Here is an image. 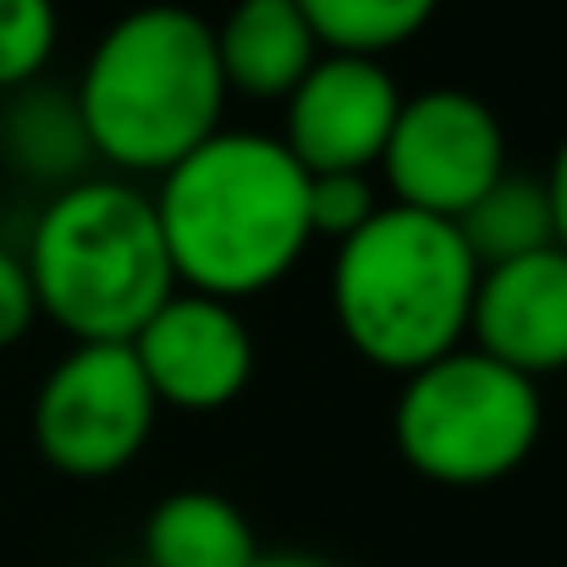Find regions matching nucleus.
<instances>
[{
  "label": "nucleus",
  "instance_id": "0eeeda50",
  "mask_svg": "<svg viewBox=\"0 0 567 567\" xmlns=\"http://www.w3.org/2000/svg\"><path fill=\"white\" fill-rule=\"evenodd\" d=\"M385 204L424 209L457 220L480 193L507 172V127L468 89H424L402 94L396 127L380 155Z\"/></svg>",
  "mask_w": 567,
  "mask_h": 567
},
{
  "label": "nucleus",
  "instance_id": "f257e3e1",
  "mask_svg": "<svg viewBox=\"0 0 567 567\" xmlns=\"http://www.w3.org/2000/svg\"><path fill=\"white\" fill-rule=\"evenodd\" d=\"M155 220L177 287L204 298H259L281 287L309 237V172L276 133L220 127L155 177Z\"/></svg>",
  "mask_w": 567,
  "mask_h": 567
},
{
  "label": "nucleus",
  "instance_id": "9d476101",
  "mask_svg": "<svg viewBox=\"0 0 567 567\" xmlns=\"http://www.w3.org/2000/svg\"><path fill=\"white\" fill-rule=\"evenodd\" d=\"M468 348L529 380L567 370V254L551 243L540 254L485 265L468 309Z\"/></svg>",
  "mask_w": 567,
  "mask_h": 567
},
{
  "label": "nucleus",
  "instance_id": "ddd939ff",
  "mask_svg": "<svg viewBox=\"0 0 567 567\" xmlns=\"http://www.w3.org/2000/svg\"><path fill=\"white\" fill-rule=\"evenodd\" d=\"M254 557H259V535L248 513L220 491H172L144 518L150 567H248Z\"/></svg>",
  "mask_w": 567,
  "mask_h": 567
},
{
  "label": "nucleus",
  "instance_id": "f03ea898",
  "mask_svg": "<svg viewBox=\"0 0 567 567\" xmlns=\"http://www.w3.org/2000/svg\"><path fill=\"white\" fill-rule=\"evenodd\" d=\"M72 100L111 177L172 172L226 122L215 22L177 0L133 6L94 39Z\"/></svg>",
  "mask_w": 567,
  "mask_h": 567
},
{
  "label": "nucleus",
  "instance_id": "9b49d317",
  "mask_svg": "<svg viewBox=\"0 0 567 567\" xmlns=\"http://www.w3.org/2000/svg\"><path fill=\"white\" fill-rule=\"evenodd\" d=\"M215 55H220L226 94H248L270 105L287 100L326 50L303 22L298 0H231V11L215 22Z\"/></svg>",
  "mask_w": 567,
  "mask_h": 567
},
{
  "label": "nucleus",
  "instance_id": "1a4fd4ad",
  "mask_svg": "<svg viewBox=\"0 0 567 567\" xmlns=\"http://www.w3.org/2000/svg\"><path fill=\"white\" fill-rule=\"evenodd\" d=\"M402 89L391 66L375 55H337L326 50L303 83L281 100V144L309 172H375L385 138L396 127Z\"/></svg>",
  "mask_w": 567,
  "mask_h": 567
},
{
  "label": "nucleus",
  "instance_id": "aec40b11",
  "mask_svg": "<svg viewBox=\"0 0 567 567\" xmlns=\"http://www.w3.org/2000/svg\"><path fill=\"white\" fill-rule=\"evenodd\" d=\"M248 567H331L320 563V557H303V551H259Z\"/></svg>",
  "mask_w": 567,
  "mask_h": 567
},
{
  "label": "nucleus",
  "instance_id": "6ab92c4d",
  "mask_svg": "<svg viewBox=\"0 0 567 567\" xmlns=\"http://www.w3.org/2000/svg\"><path fill=\"white\" fill-rule=\"evenodd\" d=\"M546 198H551V226H557V248L567 254V138L551 155V172H546Z\"/></svg>",
  "mask_w": 567,
  "mask_h": 567
},
{
  "label": "nucleus",
  "instance_id": "f8f14e48",
  "mask_svg": "<svg viewBox=\"0 0 567 567\" xmlns=\"http://www.w3.org/2000/svg\"><path fill=\"white\" fill-rule=\"evenodd\" d=\"M0 100H6L0 105V161L22 183L61 193L83 177H100V161H94V144H89L72 89L33 78Z\"/></svg>",
  "mask_w": 567,
  "mask_h": 567
},
{
  "label": "nucleus",
  "instance_id": "39448f33",
  "mask_svg": "<svg viewBox=\"0 0 567 567\" xmlns=\"http://www.w3.org/2000/svg\"><path fill=\"white\" fill-rule=\"evenodd\" d=\"M540 380L485 359L468 342L402 375L391 408V441L402 463L446 491H480L518 474L540 446Z\"/></svg>",
  "mask_w": 567,
  "mask_h": 567
},
{
  "label": "nucleus",
  "instance_id": "dca6fc26",
  "mask_svg": "<svg viewBox=\"0 0 567 567\" xmlns=\"http://www.w3.org/2000/svg\"><path fill=\"white\" fill-rule=\"evenodd\" d=\"M61 39L55 0H0V94L44 78Z\"/></svg>",
  "mask_w": 567,
  "mask_h": 567
},
{
  "label": "nucleus",
  "instance_id": "7ed1b4c3",
  "mask_svg": "<svg viewBox=\"0 0 567 567\" xmlns=\"http://www.w3.org/2000/svg\"><path fill=\"white\" fill-rule=\"evenodd\" d=\"M22 265L39 320L72 342H133L177 292L150 188L105 172L44 198L28 226Z\"/></svg>",
  "mask_w": 567,
  "mask_h": 567
},
{
  "label": "nucleus",
  "instance_id": "6e6552de",
  "mask_svg": "<svg viewBox=\"0 0 567 567\" xmlns=\"http://www.w3.org/2000/svg\"><path fill=\"white\" fill-rule=\"evenodd\" d=\"M161 408L177 413H220L254 380V331L237 303L177 287L127 342Z\"/></svg>",
  "mask_w": 567,
  "mask_h": 567
},
{
  "label": "nucleus",
  "instance_id": "20e7f679",
  "mask_svg": "<svg viewBox=\"0 0 567 567\" xmlns=\"http://www.w3.org/2000/svg\"><path fill=\"white\" fill-rule=\"evenodd\" d=\"M474 281L480 265L452 220L380 204L370 226L337 243L331 315L370 370L402 380L468 342Z\"/></svg>",
  "mask_w": 567,
  "mask_h": 567
},
{
  "label": "nucleus",
  "instance_id": "2eb2a0df",
  "mask_svg": "<svg viewBox=\"0 0 567 567\" xmlns=\"http://www.w3.org/2000/svg\"><path fill=\"white\" fill-rule=\"evenodd\" d=\"M298 11L315 28L320 50L385 61V50H402L430 28L441 0H298Z\"/></svg>",
  "mask_w": 567,
  "mask_h": 567
},
{
  "label": "nucleus",
  "instance_id": "423d86ee",
  "mask_svg": "<svg viewBox=\"0 0 567 567\" xmlns=\"http://www.w3.org/2000/svg\"><path fill=\"white\" fill-rule=\"evenodd\" d=\"M161 402L127 342H72L33 396V446L66 480H111L138 463Z\"/></svg>",
  "mask_w": 567,
  "mask_h": 567
},
{
  "label": "nucleus",
  "instance_id": "4468645a",
  "mask_svg": "<svg viewBox=\"0 0 567 567\" xmlns=\"http://www.w3.org/2000/svg\"><path fill=\"white\" fill-rule=\"evenodd\" d=\"M452 226H457V237H463V248L474 254L480 270H485V265L524 259V254H540V248L557 243L546 177H535V172H513V166L480 193Z\"/></svg>",
  "mask_w": 567,
  "mask_h": 567
},
{
  "label": "nucleus",
  "instance_id": "f3484780",
  "mask_svg": "<svg viewBox=\"0 0 567 567\" xmlns=\"http://www.w3.org/2000/svg\"><path fill=\"white\" fill-rule=\"evenodd\" d=\"M380 198L375 172H326L309 177V237L315 243H348L359 226L375 220Z\"/></svg>",
  "mask_w": 567,
  "mask_h": 567
},
{
  "label": "nucleus",
  "instance_id": "a211bd4d",
  "mask_svg": "<svg viewBox=\"0 0 567 567\" xmlns=\"http://www.w3.org/2000/svg\"><path fill=\"white\" fill-rule=\"evenodd\" d=\"M39 320V303H33V281H28V265L17 248L0 243V348H17Z\"/></svg>",
  "mask_w": 567,
  "mask_h": 567
}]
</instances>
